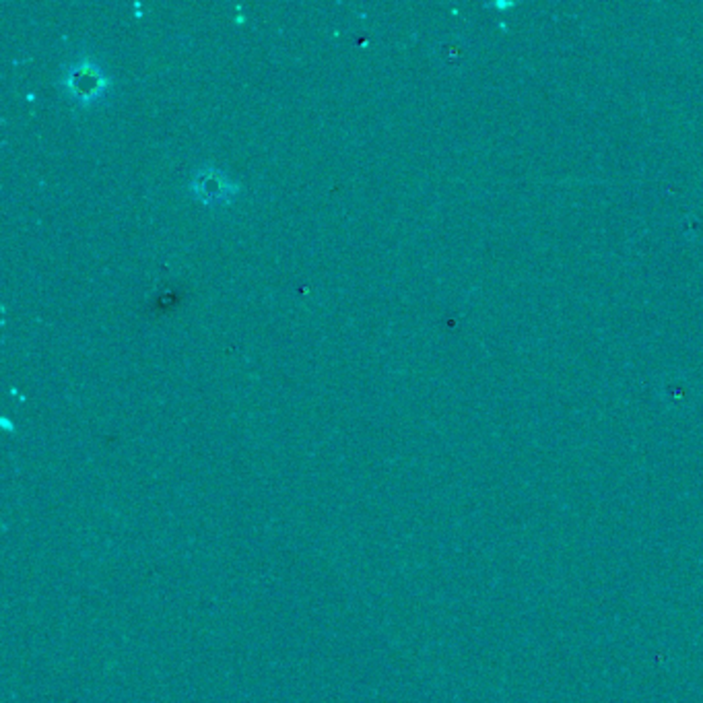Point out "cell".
<instances>
[{"mask_svg":"<svg viewBox=\"0 0 703 703\" xmlns=\"http://www.w3.org/2000/svg\"><path fill=\"white\" fill-rule=\"evenodd\" d=\"M69 91L80 101H93L101 95L106 80L101 77V70L91 67V64H79L72 67L67 77Z\"/></svg>","mask_w":703,"mask_h":703,"instance_id":"cell-1","label":"cell"},{"mask_svg":"<svg viewBox=\"0 0 703 703\" xmlns=\"http://www.w3.org/2000/svg\"><path fill=\"white\" fill-rule=\"evenodd\" d=\"M198 182L200 184H197V188L200 190V197H205L203 200H219L223 197H228L229 184L225 182L219 174L213 172V169L200 174Z\"/></svg>","mask_w":703,"mask_h":703,"instance_id":"cell-2","label":"cell"}]
</instances>
